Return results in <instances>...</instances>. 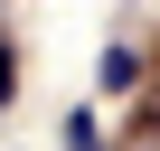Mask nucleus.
Here are the masks:
<instances>
[{"label": "nucleus", "instance_id": "1", "mask_svg": "<svg viewBox=\"0 0 160 151\" xmlns=\"http://www.w3.org/2000/svg\"><path fill=\"white\" fill-rule=\"evenodd\" d=\"M94 76H104V95H132V85H141V57H132V47H104Z\"/></svg>", "mask_w": 160, "mask_h": 151}, {"label": "nucleus", "instance_id": "2", "mask_svg": "<svg viewBox=\"0 0 160 151\" xmlns=\"http://www.w3.org/2000/svg\"><path fill=\"white\" fill-rule=\"evenodd\" d=\"M10 95H19V57L0 47V104H10Z\"/></svg>", "mask_w": 160, "mask_h": 151}]
</instances>
